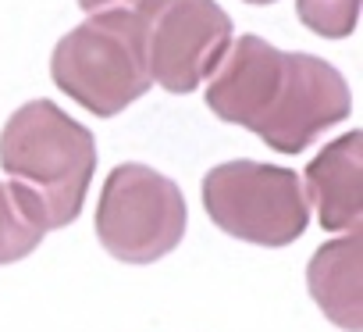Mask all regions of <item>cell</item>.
Returning a JSON list of instances; mask_svg holds the SVG:
<instances>
[{
    "mask_svg": "<svg viewBox=\"0 0 363 332\" xmlns=\"http://www.w3.org/2000/svg\"><path fill=\"white\" fill-rule=\"evenodd\" d=\"M207 107L232 125L257 132L278 154L306 150L324 129L349 118L352 97L335 65L313 54H289L246 33L228 47Z\"/></svg>",
    "mask_w": 363,
    "mask_h": 332,
    "instance_id": "obj_1",
    "label": "cell"
},
{
    "mask_svg": "<svg viewBox=\"0 0 363 332\" xmlns=\"http://www.w3.org/2000/svg\"><path fill=\"white\" fill-rule=\"evenodd\" d=\"M0 168L40 197L50 229H65L86 204L96 172V139L57 104L29 100L0 132Z\"/></svg>",
    "mask_w": 363,
    "mask_h": 332,
    "instance_id": "obj_2",
    "label": "cell"
},
{
    "mask_svg": "<svg viewBox=\"0 0 363 332\" xmlns=\"http://www.w3.org/2000/svg\"><path fill=\"white\" fill-rule=\"evenodd\" d=\"M79 8L86 15L132 11L143 29L150 82L167 93H193L232 47V18L218 0H79Z\"/></svg>",
    "mask_w": 363,
    "mask_h": 332,
    "instance_id": "obj_3",
    "label": "cell"
},
{
    "mask_svg": "<svg viewBox=\"0 0 363 332\" xmlns=\"http://www.w3.org/2000/svg\"><path fill=\"white\" fill-rule=\"evenodd\" d=\"M50 75L61 93L111 118L135 104L150 90L146 43L132 11H100L89 15L79 29L57 40L50 58Z\"/></svg>",
    "mask_w": 363,
    "mask_h": 332,
    "instance_id": "obj_4",
    "label": "cell"
},
{
    "mask_svg": "<svg viewBox=\"0 0 363 332\" xmlns=\"http://www.w3.org/2000/svg\"><path fill=\"white\" fill-rule=\"evenodd\" d=\"M211 222L257 247H289L306 232L310 204L292 168L260 161H225L203 176Z\"/></svg>",
    "mask_w": 363,
    "mask_h": 332,
    "instance_id": "obj_5",
    "label": "cell"
},
{
    "mask_svg": "<svg viewBox=\"0 0 363 332\" xmlns=\"http://www.w3.org/2000/svg\"><path fill=\"white\" fill-rule=\"evenodd\" d=\"M186 222V197L167 176L146 164H118L107 176L96 204V240L111 257L153 264L182 243Z\"/></svg>",
    "mask_w": 363,
    "mask_h": 332,
    "instance_id": "obj_6",
    "label": "cell"
},
{
    "mask_svg": "<svg viewBox=\"0 0 363 332\" xmlns=\"http://www.w3.org/2000/svg\"><path fill=\"white\" fill-rule=\"evenodd\" d=\"M363 132L352 129L328 143L303 172V193L317 208V222L331 232H356L363 211V172H359Z\"/></svg>",
    "mask_w": 363,
    "mask_h": 332,
    "instance_id": "obj_7",
    "label": "cell"
},
{
    "mask_svg": "<svg viewBox=\"0 0 363 332\" xmlns=\"http://www.w3.org/2000/svg\"><path fill=\"white\" fill-rule=\"evenodd\" d=\"M359 257H363V243H359V229L324 243L306 268V286L310 296L317 300V307L345 332H359L363 328V289H359Z\"/></svg>",
    "mask_w": 363,
    "mask_h": 332,
    "instance_id": "obj_8",
    "label": "cell"
},
{
    "mask_svg": "<svg viewBox=\"0 0 363 332\" xmlns=\"http://www.w3.org/2000/svg\"><path fill=\"white\" fill-rule=\"evenodd\" d=\"M47 232V208L40 204V197L15 179L0 183V264L29 257Z\"/></svg>",
    "mask_w": 363,
    "mask_h": 332,
    "instance_id": "obj_9",
    "label": "cell"
},
{
    "mask_svg": "<svg viewBox=\"0 0 363 332\" xmlns=\"http://www.w3.org/2000/svg\"><path fill=\"white\" fill-rule=\"evenodd\" d=\"M299 22L324 36V40H345L359 26V0H296Z\"/></svg>",
    "mask_w": 363,
    "mask_h": 332,
    "instance_id": "obj_10",
    "label": "cell"
},
{
    "mask_svg": "<svg viewBox=\"0 0 363 332\" xmlns=\"http://www.w3.org/2000/svg\"><path fill=\"white\" fill-rule=\"evenodd\" d=\"M246 4H274V0H246Z\"/></svg>",
    "mask_w": 363,
    "mask_h": 332,
    "instance_id": "obj_11",
    "label": "cell"
}]
</instances>
